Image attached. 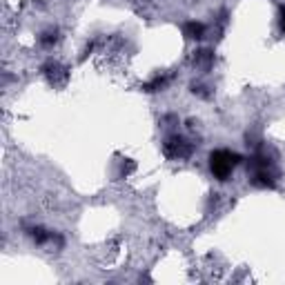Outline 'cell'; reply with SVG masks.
<instances>
[{
    "instance_id": "cell-1",
    "label": "cell",
    "mask_w": 285,
    "mask_h": 285,
    "mask_svg": "<svg viewBox=\"0 0 285 285\" xmlns=\"http://www.w3.org/2000/svg\"><path fill=\"white\" fill-rule=\"evenodd\" d=\"M239 160H241L239 154H232L227 149H216V152L209 154V167H212V174L218 181H227Z\"/></svg>"
},
{
    "instance_id": "cell-2",
    "label": "cell",
    "mask_w": 285,
    "mask_h": 285,
    "mask_svg": "<svg viewBox=\"0 0 285 285\" xmlns=\"http://www.w3.org/2000/svg\"><path fill=\"white\" fill-rule=\"evenodd\" d=\"M165 154H167L169 158H187V156L192 154V145L181 136H169L167 141H165Z\"/></svg>"
},
{
    "instance_id": "cell-4",
    "label": "cell",
    "mask_w": 285,
    "mask_h": 285,
    "mask_svg": "<svg viewBox=\"0 0 285 285\" xmlns=\"http://www.w3.org/2000/svg\"><path fill=\"white\" fill-rule=\"evenodd\" d=\"M214 61V56H212V51H207V49H203V51H198L196 53V63H198V65H209V63H212Z\"/></svg>"
},
{
    "instance_id": "cell-5",
    "label": "cell",
    "mask_w": 285,
    "mask_h": 285,
    "mask_svg": "<svg viewBox=\"0 0 285 285\" xmlns=\"http://www.w3.org/2000/svg\"><path fill=\"white\" fill-rule=\"evenodd\" d=\"M278 23H281V31L285 34V5L281 7V12H278Z\"/></svg>"
},
{
    "instance_id": "cell-3",
    "label": "cell",
    "mask_w": 285,
    "mask_h": 285,
    "mask_svg": "<svg viewBox=\"0 0 285 285\" xmlns=\"http://www.w3.org/2000/svg\"><path fill=\"white\" fill-rule=\"evenodd\" d=\"M183 31H185L187 38H194V40H201L203 36H205V27H203L201 23H187L185 27H183Z\"/></svg>"
}]
</instances>
